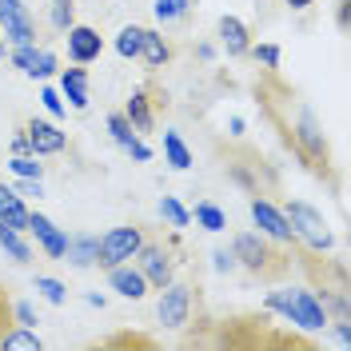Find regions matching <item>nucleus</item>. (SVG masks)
<instances>
[{
    "label": "nucleus",
    "instance_id": "9",
    "mask_svg": "<svg viewBox=\"0 0 351 351\" xmlns=\"http://www.w3.org/2000/svg\"><path fill=\"white\" fill-rule=\"evenodd\" d=\"M247 212H252V219H256V228H260V236H271V240H295L291 236V223H287L284 208H276V204H267V199L252 196V204H247Z\"/></svg>",
    "mask_w": 351,
    "mask_h": 351
},
{
    "label": "nucleus",
    "instance_id": "21",
    "mask_svg": "<svg viewBox=\"0 0 351 351\" xmlns=\"http://www.w3.org/2000/svg\"><path fill=\"white\" fill-rule=\"evenodd\" d=\"M0 348L4 351H40V335H36V328H21V324H12V328L4 331Z\"/></svg>",
    "mask_w": 351,
    "mask_h": 351
},
{
    "label": "nucleus",
    "instance_id": "39",
    "mask_svg": "<svg viewBox=\"0 0 351 351\" xmlns=\"http://www.w3.org/2000/svg\"><path fill=\"white\" fill-rule=\"evenodd\" d=\"M212 267H216V271H232V267H236V256L223 252V247H216V252H212Z\"/></svg>",
    "mask_w": 351,
    "mask_h": 351
},
{
    "label": "nucleus",
    "instance_id": "40",
    "mask_svg": "<svg viewBox=\"0 0 351 351\" xmlns=\"http://www.w3.org/2000/svg\"><path fill=\"white\" fill-rule=\"evenodd\" d=\"M24 152H28V140H24V128H21L12 136V156H24Z\"/></svg>",
    "mask_w": 351,
    "mask_h": 351
},
{
    "label": "nucleus",
    "instance_id": "36",
    "mask_svg": "<svg viewBox=\"0 0 351 351\" xmlns=\"http://www.w3.org/2000/svg\"><path fill=\"white\" fill-rule=\"evenodd\" d=\"M12 319H16V324H21V328H36V324H40V319H36V311H32V304H12Z\"/></svg>",
    "mask_w": 351,
    "mask_h": 351
},
{
    "label": "nucleus",
    "instance_id": "2",
    "mask_svg": "<svg viewBox=\"0 0 351 351\" xmlns=\"http://www.w3.org/2000/svg\"><path fill=\"white\" fill-rule=\"evenodd\" d=\"M232 256H236V263L240 267H247L252 276H284L287 271V263L267 247V240H263L260 232H240L236 240H232Z\"/></svg>",
    "mask_w": 351,
    "mask_h": 351
},
{
    "label": "nucleus",
    "instance_id": "5",
    "mask_svg": "<svg viewBox=\"0 0 351 351\" xmlns=\"http://www.w3.org/2000/svg\"><path fill=\"white\" fill-rule=\"evenodd\" d=\"M136 260V267H140V276L148 280V287H164L172 284V271H176V263H172V252L164 247V243H140V252L132 256Z\"/></svg>",
    "mask_w": 351,
    "mask_h": 351
},
{
    "label": "nucleus",
    "instance_id": "16",
    "mask_svg": "<svg viewBox=\"0 0 351 351\" xmlns=\"http://www.w3.org/2000/svg\"><path fill=\"white\" fill-rule=\"evenodd\" d=\"M216 32H219V40H223V48H228V56H243V52L252 48V40H247V28H243L240 16H219Z\"/></svg>",
    "mask_w": 351,
    "mask_h": 351
},
{
    "label": "nucleus",
    "instance_id": "24",
    "mask_svg": "<svg viewBox=\"0 0 351 351\" xmlns=\"http://www.w3.org/2000/svg\"><path fill=\"white\" fill-rule=\"evenodd\" d=\"M48 21H52V28H56V32H68V28L76 24V4H72V0H52Z\"/></svg>",
    "mask_w": 351,
    "mask_h": 351
},
{
    "label": "nucleus",
    "instance_id": "13",
    "mask_svg": "<svg viewBox=\"0 0 351 351\" xmlns=\"http://www.w3.org/2000/svg\"><path fill=\"white\" fill-rule=\"evenodd\" d=\"M108 284H112V291L124 295V300H144V295H148V280H144L140 267H132V263L108 267Z\"/></svg>",
    "mask_w": 351,
    "mask_h": 351
},
{
    "label": "nucleus",
    "instance_id": "20",
    "mask_svg": "<svg viewBox=\"0 0 351 351\" xmlns=\"http://www.w3.org/2000/svg\"><path fill=\"white\" fill-rule=\"evenodd\" d=\"M124 116H128V124L136 128V136H140V132H152L156 116H152V104H148V92H132Z\"/></svg>",
    "mask_w": 351,
    "mask_h": 351
},
{
    "label": "nucleus",
    "instance_id": "29",
    "mask_svg": "<svg viewBox=\"0 0 351 351\" xmlns=\"http://www.w3.org/2000/svg\"><path fill=\"white\" fill-rule=\"evenodd\" d=\"M36 291H40L48 304H56V307L68 300V287L60 284V280H52V276H36Z\"/></svg>",
    "mask_w": 351,
    "mask_h": 351
},
{
    "label": "nucleus",
    "instance_id": "17",
    "mask_svg": "<svg viewBox=\"0 0 351 351\" xmlns=\"http://www.w3.org/2000/svg\"><path fill=\"white\" fill-rule=\"evenodd\" d=\"M96 247H100V236L76 232V236H68L64 260H72V267H92V263H96Z\"/></svg>",
    "mask_w": 351,
    "mask_h": 351
},
{
    "label": "nucleus",
    "instance_id": "27",
    "mask_svg": "<svg viewBox=\"0 0 351 351\" xmlns=\"http://www.w3.org/2000/svg\"><path fill=\"white\" fill-rule=\"evenodd\" d=\"M160 216L168 219L172 228H188V223H192V216H188V208H184V204H180L176 196H164V199H160Z\"/></svg>",
    "mask_w": 351,
    "mask_h": 351
},
{
    "label": "nucleus",
    "instance_id": "10",
    "mask_svg": "<svg viewBox=\"0 0 351 351\" xmlns=\"http://www.w3.org/2000/svg\"><path fill=\"white\" fill-rule=\"evenodd\" d=\"M192 315V287L188 284H168L160 295V324L164 328H184Z\"/></svg>",
    "mask_w": 351,
    "mask_h": 351
},
{
    "label": "nucleus",
    "instance_id": "22",
    "mask_svg": "<svg viewBox=\"0 0 351 351\" xmlns=\"http://www.w3.org/2000/svg\"><path fill=\"white\" fill-rule=\"evenodd\" d=\"M188 216L196 219V223L204 228V232H223V228H228V216L219 212V208L212 204V199H199V204L192 208V212H188Z\"/></svg>",
    "mask_w": 351,
    "mask_h": 351
},
{
    "label": "nucleus",
    "instance_id": "1",
    "mask_svg": "<svg viewBox=\"0 0 351 351\" xmlns=\"http://www.w3.org/2000/svg\"><path fill=\"white\" fill-rule=\"evenodd\" d=\"M284 216H287V223H291V236L304 240L307 247H315V252H331V247H335V236L328 232L324 212H315L311 204H304V199H287Z\"/></svg>",
    "mask_w": 351,
    "mask_h": 351
},
{
    "label": "nucleus",
    "instance_id": "31",
    "mask_svg": "<svg viewBox=\"0 0 351 351\" xmlns=\"http://www.w3.org/2000/svg\"><path fill=\"white\" fill-rule=\"evenodd\" d=\"M52 72H56V56H52L48 48H36V64H32L28 76H32V80H48Z\"/></svg>",
    "mask_w": 351,
    "mask_h": 351
},
{
    "label": "nucleus",
    "instance_id": "3",
    "mask_svg": "<svg viewBox=\"0 0 351 351\" xmlns=\"http://www.w3.org/2000/svg\"><path fill=\"white\" fill-rule=\"evenodd\" d=\"M144 243V232L136 223H124V228H112L100 236V247H96V263L108 271V267H120V263H132V256L140 252Z\"/></svg>",
    "mask_w": 351,
    "mask_h": 351
},
{
    "label": "nucleus",
    "instance_id": "6",
    "mask_svg": "<svg viewBox=\"0 0 351 351\" xmlns=\"http://www.w3.org/2000/svg\"><path fill=\"white\" fill-rule=\"evenodd\" d=\"M0 32L12 44H36V21L21 0H0Z\"/></svg>",
    "mask_w": 351,
    "mask_h": 351
},
{
    "label": "nucleus",
    "instance_id": "37",
    "mask_svg": "<svg viewBox=\"0 0 351 351\" xmlns=\"http://www.w3.org/2000/svg\"><path fill=\"white\" fill-rule=\"evenodd\" d=\"M16 319H12V300L4 295V287H0V339H4V331L12 328Z\"/></svg>",
    "mask_w": 351,
    "mask_h": 351
},
{
    "label": "nucleus",
    "instance_id": "33",
    "mask_svg": "<svg viewBox=\"0 0 351 351\" xmlns=\"http://www.w3.org/2000/svg\"><path fill=\"white\" fill-rule=\"evenodd\" d=\"M40 104L44 108H48V116H56V120H60V116H64V100H60V92H56V88H40Z\"/></svg>",
    "mask_w": 351,
    "mask_h": 351
},
{
    "label": "nucleus",
    "instance_id": "32",
    "mask_svg": "<svg viewBox=\"0 0 351 351\" xmlns=\"http://www.w3.org/2000/svg\"><path fill=\"white\" fill-rule=\"evenodd\" d=\"M12 64L28 76V72H32V64H36V44H12Z\"/></svg>",
    "mask_w": 351,
    "mask_h": 351
},
{
    "label": "nucleus",
    "instance_id": "14",
    "mask_svg": "<svg viewBox=\"0 0 351 351\" xmlns=\"http://www.w3.org/2000/svg\"><path fill=\"white\" fill-rule=\"evenodd\" d=\"M60 96H64L76 112H84L88 104H92V100H88V72H84V64L64 68V72H60Z\"/></svg>",
    "mask_w": 351,
    "mask_h": 351
},
{
    "label": "nucleus",
    "instance_id": "12",
    "mask_svg": "<svg viewBox=\"0 0 351 351\" xmlns=\"http://www.w3.org/2000/svg\"><path fill=\"white\" fill-rule=\"evenodd\" d=\"M28 232L36 236V243L44 247V256H52V260H64L68 232H60V228L44 216V212H28Z\"/></svg>",
    "mask_w": 351,
    "mask_h": 351
},
{
    "label": "nucleus",
    "instance_id": "26",
    "mask_svg": "<svg viewBox=\"0 0 351 351\" xmlns=\"http://www.w3.org/2000/svg\"><path fill=\"white\" fill-rule=\"evenodd\" d=\"M188 0H156L152 4V12H156V21L160 24H172V21H180V16H188Z\"/></svg>",
    "mask_w": 351,
    "mask_h": 351
},
{
    "label": "nucleus",
    "instance_id": "15",
    "mask_svg": "<svg viewBox=\"0 0 351 351\" xmlns=\"http://www.w3.org/2000/svg\"><path fill=\"white\" fill-rule=\"evenodd\" d=\"M136 60H144L148 68H164L172 60V48H168V40H164L156 28H144V32H140V56H136Z\"/></svg>",
    "mask_w": 351,
    "mask_h": 351
},
{
    "label": "nucleus",
    "instance_id": "18",
    "mask_svg": "<svg viewBox=\"0 0 351 351\" xmlns=\"http://www.w3.org/2000/svg\"><path fill=\"white\" fill-rule=\"evenodd\" d=\"M0 219L28 232V208H24V196H16L12 184H0Z\"/></svg>",
    "mask_w": 351,
    "mask_h": 351
},
{
    "label": "nucleus",
    "instance_id": "23",
    "mask_svg": "<svg viewBox=\"0 0 351 351\" xmlns=\"http://www.w3.org/2000/svg\"><path fill=\"white\" fill-rule=\"evenodd\" d=\"M164 156H168V164H172L176 172H188L192 168V152L180 140V132H164Z\"/></svg>",
    "mask_w": 351,
    "mask_h": 351
},
{
    "label": "nucleus",
    "instance_id": "19",
    "mask_svg": "<svg viewBox=\"0 0 351 351\" xmlns=\"http://www.w3.org/2000/svg\"><path fill=\"white\" fill-rule=\"evenodd\" d=\"M0 247H4L16 263H32V247H28V240H24V232L12 228V223H4V219H0Z\"/></svg>",
    "mask_w": 351,
    "mask_h": 351
},
{
    "label": "nucleus",
    "instance_id": "4",
    "mask_svg": "<svg viewBox=\"0 0 351 351\" xmlns=\"http://www.w3.org/2000/svg\"><path fill=\"white\" fill-rule=\"evenodd\" d=\"M287 324H295V328H304V331H324L331 324L328 304L315 291H307V287H291L287 291Z\"/></svg>",
    "mask_w": 351,
    "mask_h": 351
},
{
    "label": "nucleus",
    "instance_id": "34",
    "mask_svg": "<svg viewBox=\"0 0 351 351\" xmlns=\"http://www.w3.org/2000/svg\"><path fill=\"white\" fill-rule=\"evenodd\" d=\"M12 188H16V196H32V199L44 196V184H40V180H32V176H16V184H12Z\"/></svg>",
    "mask_w": 351,
    "mask_h": 351
},
{
    "label": "nucleus",
    "instance_id": "35",
    "mask_svg": "<svg viewBox=\"0 0 351 351\" xmlns=\"http://www.w3.org/2000/svg\"><path fill=\"white\" fill-rule=\"evenodd\" d=\"M247 52H256V60H263L267 68H280V44H256Z\"/></svg>",
    "mask_w": 351,
    "mask_h": 351
},
{
    "label": "nucleus",
    "instance_id": "38",
    "mask_svg": "<svg viewBox=\"0 0 351 351\" xmlns=\"http://www.w3.org/2000/svg\"><path fill=\"white\" fill-rule=\"evenodd\" d=\"M124 152H128L132 160H136V164H148V160H152V148H148V144H144L140 136L132 140V144H128V148H124Z\"/></svg>",
    "mask_w": 351,
    "mask_h": 351
},
{
    "label": "nucleus",
    "instance_id": "8",
    "mask_svg": "<svg viewBox=\"0 0 351 351\" xmlns=\"http://www.w3.org/2000/svg\"><path fill=\"white\" fill-rule=\"evenodd\" d=\"M24 140H28V152L32 156H56L68 148V136L52 120H28L24 124Z\"/></svg>",
    "mask_w": 351,
    "mask_h": 351
},
{
    "label": "nucleus",
    "instance_id": "11",
    "mask_svg": "<svg viewBox=\"0 0 351 351\" xmlns=\"http://www.w3.org/2000/svg\"><path fill=\"white\" fill-rule=\"evenodd\" d=\"M100 52H104V36L96 28H88V24L68 28V60L72 64H92V60H100Z\"/></svg>",
    "mask_w": 351,
    "mask_h": 351
},
{
    "label": "nucleus",
    "instance_id": "25",
    "mask_svg": "<svg viewBox=\"0 0 351 351\" xmlns=\"http://www.w3.org/2000/svg\"><path fill=\"white\" fill-rule=\"evenodd\" d=\"M140 24H128V28H120V36H116V52L124 56V60H136L140 56Z\"/></svg>",
    "mask_w": 351,
    "mask_h": 351
},
{
    "label": "nucleus",
    "instance_id": "7",
    "mask_svg": "<svg viewBox=\"0 0 351 351\" xmlns=\"http://www.w3.org/2000/svg\"><path fill=\"white\" fill-rule=\"evenodd\" d=\"M295 144L307 152V160H315V164H328V140H324V132H319V120H315V112L311 108H300L295 116Z\"/></svg>",
    "mask_w": 351,
    "mask_h": 351
},
{
    "label": "nucleus",
    "instance_id": "41",
    "mask_svg": "<svg viewBox=\"0 0 351 351\" xmlns=\"http://www.w3.org/2000/svg\"><path fill=\"white\" fill-rule=\"evenodd\" d=\"M287 4H291V8H307V4H311V0H287Z\"/></svg>",
    "mask_w": 351,
    "mask_h": 351
},
{
    "label": "nucleus",
    "instance_id": "28",
    "mask_svg": "<svg viewBox=\"0 0 351 351\" xmlns=\"http://www.w3.org/2000/svg\"><path fill=\"white\" fill-rule=\"evenodd\" d=\"M108 132H112V140H116L120 148H128L132 140H136V128L128 124V116H124V112H112V116H108Z\"/></svg>",
    "mask_w": 351,
    "mask_h": 351
},
{
    "label": "nucleus",
    "instance_id": "30",
    "mask_svg": "<svg viewBox=\"0 0 351 351\" xmlns=\"http://www.w3.org/2000/svg\"><path fill=\"white\" fill-rule=\"evenodd\" d=\"M8 168H12V176H32V180H40V176H44V164H36V156H32V152L12 156V160H8Z\"/></svg>",
    "mask_w": 351,
    "mask_h": 351
}]
</instances>
